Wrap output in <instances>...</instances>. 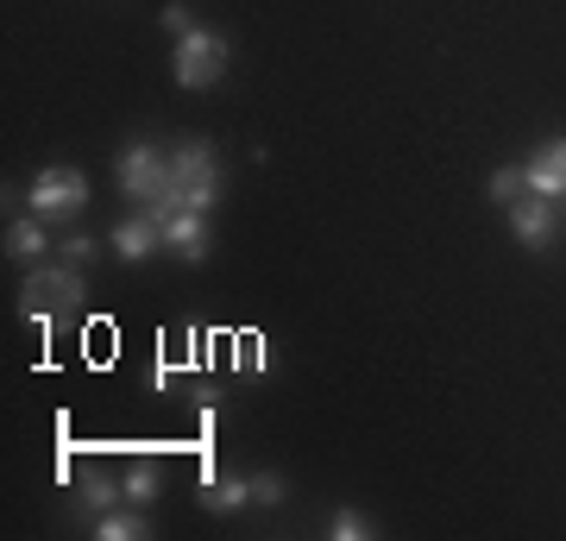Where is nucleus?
<instances>
[{
	"label": "nucleus",
	"mask_w": 566,
	"mask_h": 541,
	"mask_svg": "<svg viewBox=\"0 0 566 541\" xmlns=\"http://www.w3.org/2000/svg\"><path fill=\"white\" fill-rule=\"evenodd\" d=\"M221 201V158H214V145L208 139H182L177 152H170V170H164L158 196L139 201V208H151V215H177V208H196V215H208Z\"/></svg>",
	"instance_id": "nucleus-1"
},
{
	"label": "nucleus",
	"mask_w": 566,
	"mask_h": 541,
	"mask_svg": "<svg viewBox=\"0 0 566 541\" xmlns=\"http://www.w3.org/2000/svg\"><path fill=\"white\" fill-rule=\"evenodd\" d=\"M95 535H102V541H145V535H151V517H145L139 503H126V510L95 517Z\"/></svg>",
	"instance_id": "nucleus-12"
},
{
	"label": "nucleus",
	"mask_w": 566,
	"mask_h": 541,
	"mask_svg": "<svg viewBox=\"0 0 566 541\" xmlns=\"http://www.w3.org/2000/svg\"><path fill=\"white\" fill-rule=\"evenodd\" d=\"M327 535L334 541H365V535H378V522L359 517V510H334V522H327Z\"/></svg>",
	"instance_id": "nucleus-15"
},
{
	"label": "nucleus",
	"mask_w": 566,
	"mask_h": 541,
	"mask_svg": "<svg viewBox=\"0 0 566 541\" xmlns=\"http://www.w3.org/2000/svg\"><path fill=\"white\" fill-rule=\"evenodd\" d=\"M164 32H196V20H189V7H164Z\"/></svg>",
	"instance_id": "nucleus-19"
},
{
	"label": "nucleus",
	"mask_w": 566,
	"mask_h": 541,
	"mask_svg": "<svg viewBox=\"0 0 566 541\" xmlns=\"http://www.w3.org/2000/svg\"><path fill=\"white\" fill-rule=\"evenodd\" d=\"M510 233H516L528 252H547V246H554V201L523 189V196L510 201Z\"/></svg>",
	"instance_id": "nucleus-5"
},
{
	"label": "nucleus",
	"mask_w": 566,
	"mask_h": 541,
	"mask_svg": "<svg viewBox=\"0 0 566 541\" xmlns=\"http://www.w3.org/2000/svg\"><path fill=\"white\" fill-rule=\"evenodd\" d=\"M245 503H252V479H240V472L208 479V510H214V517H233V510H245Z\"/></svg>",
	"instance_id": "nucleus-14"
},
{
	"label": "nucleus",
	"mask_w": 566,
	"mask_h": 541,
	"mask_svg": "<svg viewBox=\"0 0 566 541\" xmlns=\"http://www.w3.org/2000/svg\"><path fill=\"white\" fill-rule=\"evenodd\" d=\"M164 170H170V152H158L151 139H133V145L120 152V189H126L133 201H151V196H158Z\"/></svg>",
	"instance_id": "nucleus-4"
},
{
	"label": "nucleus",
	"mask_w": 566,
	"mask_h": 541,
	"mask_svg": "<svg viewBox=\"0 0 566 541\" xmlns=\"http://www.w3.org/2000/svg\"><path fill=\"white\" fill-rule=\"evenodd\" d=\"M76 498H82L88 517H107V510H120V503H126V485H114L102 466H82V472H76Z\"/></svg>",
	"instance_id": "nucleus-10"
},
{
	"label": "nucleus",
	"mask_w": 566,
	"mask_h": 541,
	"mask_svg": "<svg viewBox=\"0 0 566 541\" xmlns=\"http://www.w3.org/2000/svg\"><path fill=\"white\" fill-rule=\"evenodd\" d=\"M523 177H528V189H535V196L566 201V139L542 145V152H535V158L523 164Z\"/></svg>",
	"instance_id": "nucleus-9"
},
{
	"label": "nucleus",
	"mask_w": 566,
	"mask_h": 541,
	"mask_svg": "<svg viewBox=\"0 0 566 541\" xmlns=\"http://www.w3.org/2000/svg\"><path fill=\"white\" fill-rule=\"evenodd\" d=\"M32 215L39 221H63V215H82L88 208V177L82 170H63V164H51V170H39V183H32Z\"/></svg>",
	"instance_id": "nucleus-3"
},
{
	"label": "nucleus",
	"mask_w": 566,
	"mask_h": 541,
	"mask_svg": "<svg viewBox=\"0 0 566 541\" xmlns=\"http://www.w3.org/2000/svg\"><path fill=\"white\" fill-rule=\"evenodd\" d=\"M252 503H264V510L283 503V479H277V472H259V479H252Z\"/></svg>",
	"instance_id": "nucleus-17"
},
{
	"label": "nucleus",
	"mask_w": 566,
	"mask_h": 541,
	"mask_svg": "<svg viewBox=\"0 0 566 541\" xmlns=\"http://www.w3.org/2000/svg\"><path fill=\"white\" fill-rule=\"evenodd\" d=\"M25 302H32V315H70L82 302V278H76V264H63V271H39V278L25 283Z\"/></svg>",
	"instance_id": "nucleus-6"
},
{
	"label": "nucleus",
	"mask_w": 566,
	"mask_h": 541,
	"mask_svg": "<svg viewBox=\"0 0 566 541\" xmlns=\"http://www.w3.org/2000/svg\"><path fill=\"white\" fill-rule=\"evenodd\" d=\"M523 189H528L523 170H491V201H504V208H510V201L523 196Z\"/></svg>",
	"instance_id": "nucleus-16"
},
{
	"label": "nucleus",
	"mask_w": 566,
	"mask_h": 541,
	"mask_svg": "<svg viewBox=\"0 0 566 541\" xmlns=\"http://www.w3.org/2000/svg\"><path fill=\"white\" fill-rule=\"evenodd\" d=\"M44 227L51 221H39V215H13V221H7V252L20 264H39L44 259Z\"/></svg>",
	"instance_id": "nucleus-11"
},
{
	"label": "nucleus",
	"mask_w": 566,
	"mask_h": 541,
	"mask_svg": "<svg viewBox=\"0 0 566 541\" xmlns=\"http://www.w3.org/2000/svg\"><path fill=\"white\" fill-rule=\"evenodd\" d=\"M221 76H227V39L221 32H208V25L182 32L177 39V82L182 89H214Z\"/></svg>",
	"instance_id": "nucleus-2"
},
{
	"label": "nucleus",
	"mask_w": 566,
	"mask_h": 541,
	"mask_svg": "<svg viewBox=\"0 0 566 541\" xmlns=\"http://www.w3.org/2000/svg\"><path fill=\"white\" fill-rule=\"evenodd\" d=\"M88 259H95V240H88V233H76V240H63V264H76V271H82Z\"/></svg>",
	"instance_id": "nucleus-18"
},
{
	"label": "nucleus",
	"mask_w": 566,
	"mask_h": 541,
	"mask_svg": "<svg viewBox=\"0 0 566 541\" xmlns=\"http://www.w3.org/2000/svg\"><path fill=\"white\" fill-rule=\"evenodd\" d=\"M164 246L177 252V259H208V215H196V208H177V215H164Z\"/></svg>",
	"instance_id": "nucleus-8"
},
{
	"label": "nucleus",
	"mask_w": 566,
	"mask_h": 541,
	"mask_svg": "<svg viewBox=\"0 0 566 541\" xmlns=\"http://www.w3.org/2000/svg\"><path fill=\"white\" fill-rule=\"evenodd\" d=\"M126 503H139V510H151V503H158V491H164V472H158V460H151V454H145V460H133L126 466Z\"/></svg>",
	"instance_id": "nucleus-13"
},
{
	"label": "nucleus",
	"mask_w": 566,
	"mask_h": 541,
	"mask_svg": "<svg viewBox=\"0 0 566 541\" xmlns=\"http://www.w3.org/2000/svg\"><path fill=\"white\" fill-rule=\"evenodd\" d=\"M107 246H114V259H126V264H139V259H151L164 246V227H158V215L151 208H139V215H126L114 233H107Z\"/></svg>",
	"instance_id": "nucleus-7"
}]
</instances>
